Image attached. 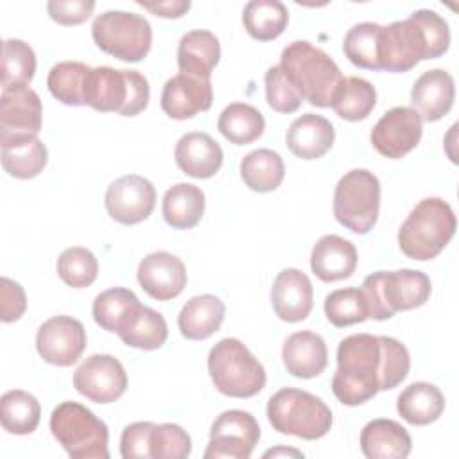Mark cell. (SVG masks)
Segmentation results:
<instances>
[{
	"label": "cell",
	"mask_w": 459,
	"mask_h": 459,
	"mask_svg": "<svg viewBox=\"0 0 459 459\" xmlns=\"http://www.w3.org/2000/svg\"><path fill=\"white\" fill-rule=\"evenodd\" d=\"M409 369V350L398 339L353 333L339 342L332 391L341 403L360 405L378 391L394 389L405 380Z\"/></svg>",
	"instance_id": "6da1fadb"
},
{
	"label": "cell",
	"mask_w": 459,
	"mask_h": 459,
	"mask_svg": "<svg viewBox=\"0 0 459 459\" xmlns=\"http://www.w3.org/2000/svg\"><path fill=\"white\" fill-rule=\"evenodd\" d=\"M450 47V29L436 11L418 9L409 18L382 25L378 39L380 70L409 72L423 59H436Z\"/></svg>",
	"instance_id": "7a4b0ae2"
},
{
	"label": "cell",
	"mask_w": 459,
	"mask_h": 459,
	"mask_svg": "<svg viewBox=\"0 0 459 459\" xmlns=\"http://www.w3.org/2000/svg\"><path fill=\"white\" fill-rule=\"evenodd\" d=\"M455 228L457 221L452 206L441 197H425L402 222L398 246L407 258L427 262L446 247Z\"/></svg>",
	"instance_id": "3957f363"
},
{
	"label": "cell",
	"mask_w": 459,
	"mask_h": 459,
	"mask_svg": "<svg viewBox=\"0 0 459 459\" xmlns=\"http://www.w3.org/2000/svg\"><path fill=\"white\" fill-rule=\"evenodd\" d=\"M280 68L298 88L303 100L328 108L342 79L335 61L308 41H292L281 50Z\"/></svg>",
	"instance_id": "277c9868"
},
{
	"label": "cell",
	"mask_w": 459,
	"mask_h": 459,
	"mask_svg": "<svg viewBox=\"0 0 459 459\" xmlns=\"http://www.w3.org/2000/svg\"><path fill=\"white\" fill-rule=\"evenodd\" d=\"M149 81L138 70L90 68L84 81V106L102 113L134 117L149 104Z\"/></svg>",
	"instance_id": "5b68a950"
},
{
	"label": "cell",
	"mask_w": 459,
	"mask_h": 459,
	"mask_svg": "<svg viewBox=\"0 0 459 459\" xmlns=\"http://www.w3.org/2000/svg\"><path fill=\"white\" fill-rule=\"evenodd\" d=\"M360 289L369 307V317L377 321L425 305L432 292L430 278L416 269L371 273Z\"/></svg>",
	"instance_id": "8992f818"
},
{
	"label": "cell",
	"mask_w": 459,
	"mask_h": 459,
	"mask_svg": "<svg viewBox=\"0 0 459 459\" xmlns=\"http://www.w3.org/2000/svg\"><path fill=\"white\" fill-rule=\"evenodd\" d=\"M208 373L215 389L231 398H251L265 385L262 362L235 337L221 339L210 350Z\"/></svg>",
	"instance_id": "52a82bcc"
},
{
	"label": "cell",
	"mask_w": 459,
	"mask_h": 459,
	"mask_svg": "<svg viewBox=\"0 0 459 459\" xmlns=\"http://www.w3.org/2000/svg\"><path fill=\"white\" fill-rule=\"evenodd\" d=\"M267 420L280 434L314 441L330 430L332 411L319 396L308 391L283 387L269 398Z\"/></svg>",
	"instance_id": "ba28073f"
},
{
	"label": "cell",
	"mask_w": 459,
	"mask_h": 459,
	"mask_svg": "<svg viewBox=\"0 0 459 459\" xmlns=\"http://www.w3.org/2000/svg\"><path fill=\"white\" fill-rule=\"evenodd\" d=\"M50 432L74 459H108V425L77 402H61L50 414Z\"/></svg>",
	"instance_id": "9c48e42d"
},
{
	"label": "cell",
	"mask_w": 459,
	"mask_h": 459,
	"mask_svg": "<svg viewBox=\"0 0 459 459\" xmlns=\"http://www.w3.org/2000/svg\"><path fill=\"white\" fill-rule=\"evenodd\" d=\"M380 210V181L368 169L346 172L335 185L333 215L357 235L373 230Z\"/></svg>",
	"instance_id": "30bf717a"
},
{
	"label": "cell",
	"mask_w": 459,
	"mask_h": 459,
	"mask_svg": "<svg viewBox=\"0 0 459 459\" xmlns=\"http://www.w3.org/2000/svg\"><path fill=\"white\" fill-rule=\"evenodd\" d=\"M91 36L100 50L129 63L142 61L152 43L151 23L142 14L127 11L99 14L91 23Z\"/></svg>",
	"instance_id": "8fae6325"
},
{
	"label": "cell",
	"mask_w": 459,
	"mask_h": 459,
	"mask_svg": "<svg viewBox=\"0 0 459 459\" xmlns=\"http://www.w3.org/2000/svg\"><path fill=\"white\" fill-rule=\"evenodd\" d=\"M260 439V427L247 411L230 409L221 412L210 429L204 459H247Z\"/></svg>",
	"instance_id": "7c38bea8"
},
{
	"label": "cell",
	"mask_w": 459,
	"mask_h": 459,
	"mask_svg": "<svg viewBox=\"0 0 459 459\" xmlns=\"http://www.w3.org/2000/svg\"><path fill=\"white\" fill-rule=\"evenodd\" d=\"M74 387L95 403H111L127 389V373L122 362L108 353L90 355L74 373Z\"/></svg>",
	"instance_id": "4fadbf2b"
},
{
	"label": "cell",
	"mask_w": 459,
	"mask_h": 459,
	"mask_svg": "<svg viewBox=\"0 0 459 459\" xmlns=\"http://www.w3.org/2000/svg\"><path fill=\"white\" fill-rule=\"evenodd\" d=\"M86 348V330L72 316H54L47 319L36 333V350L39 357L52 366L75 364Z\"/></svg>",
	"instance_id": "5bb4252c"
},
{
	"label": "cell",
	"mask_w": 459,
	"mask_h": 459,
	"mask_svg": "<svg viewBox=\"0 0 459 459\" xmlns=\"http://www.w3.org/2000/svg\"><path fill=\"white\" fill-rule=\"evenodd\" d=\"M423 120L407 106L385 111L371 129L373 147L385 158L398 160L411 152L421 140Z\"/></svg>",
	"instance_id": "9a60e30c"
},
{
	"label": "cell",
	"mask_w": 459,
	"mask_h": 459,
	"mask_svg": "<svg viewBox=\"0 0 459 459\" xmlns=\"http://www.w3.org/2000/svg\"><path fill=\"white\" fill-rule=\"evenodd\" d=\"M104 204L113 221L126 226L138 224L152 213L156 190L143 176L127 174L108 186Z\"/></svg>",
	"instance_id": "2e32d148"
},
{
	"label": "cell",
	"mask_w": 459,
	"mask_h": 459,
	"mask_svg": "<svg viewBox=\"0 0 459 459\" xmlns=\"http://www.w3.org/2000/svg\"><path fill=\"white\" fill-rule=\"evenodd\" d=\"M41 99L29 86L2 90L0 97V142L14 136H38L41 129Z\"/></svg>",
	"instance_id": "e0dca14e"
},
{
	"label": "cell",
	"mask_w": 459,
	"mask_h": 459,
	"mask_svg": "<svg viewBox=\"0 0 459 459\" xmlns=\"http://www.w3.org/2000/svg\"><path fill=\"white\" fill-rule=\"evenodd\" d=\"M213 102V88L210 79L190 74H176L161 90V109L174 120H186L201 111H208Z\"/></svg>",
	"instance_id": "ac0fdd59"
},
{
	"label": "cell",
	"mask_w": 459,
	"mask_h": 459,
	"mask_svg": "<svg viewBox=\"0 0 459 459\" xmlns=\"http://www.w3.org/2000/svg\"><path fill=\"white\" fill-rule=\"evenodd\" d=\"M136 278L140 287L158 301L178 298L186 287L185 264L169 251H154L142 258Z\"/></svg>",
	"instance_id": "d6986e66"
},
{
	"label": "cell",
	"mask_w": 459,
	"mask_h": 459,
	"mask_svg": "<svg viewBox=\"0 0 459 459\" xmlns=\"http://www.w3.org/2000/svg\"><path fill=\"white\" fill-rule=\"evenodd\" d=\"M271 301L274 314L287 323L303 321L314 301V290L308 276L294 267L278 273L271 289Z\"/></svg>",
	"instance_id": "ffe728a7"
},
{
	"label": "cell",
	"mask_w": 459,
	"mask_h": 459,
	"mask_svg": "<svg viewBox=\"0 0 459 459\" xmlns=\"http://www.w3.org/2000/svg\"><path fill=\"white\" fill-rule=\"evenodd\" d=\"M454 99V77L443 68L423 72L411 90L412 109L425 122H436L443 118L452 109Z\"/></svg>",
	"instance_id": "44dd1931"
},
{
	"label": "cell",
	"mask_w": 459,
	"mask_h": 459,
	"mask_svg": "<svg viewBox=\"0 0 459 459\" xmlns=\"http://www.w3.org/2000/svg\"><path fill=\"white\" fill-rule=\"evenodd\" d=\"M176 165L190 178L208 179L215 176L222 165V149L208 134L192 131L183 134L174 149Z\"/></svg>",
	"instance_id": "7402d4cb"
},
{
	"label": "cell",
	"mask_w": 459,
	"mask_h": 459,
	"mask_svg": "<svg viewBox=\"0 0 459 459\" xmlns=\"http://www.w3.org/2000/svg\"><path fill=\"white\" fill-rule=\"evenodd\" d=\"M285 369L298 378H314L321 375L328 364V350L325 339L310 330L290 333L281 348Z\"/></svg>",
	"instance_id": "603a6c76"
},
{
	"label": "cell",
	"mask_w": 459,
	"mask_h": 459,
	"mask_svg": "<svg viewBox=\"0 0 459 459\" xmlns=\"http://www.w3.org/2000/svg\"><path fill=\"white\" fill-rule=\"evenodd\" d=\"M312 273L326 283L346 280L355 273L357 249L339 235H323L310 253Z\"/></svg>",
	"instance_id": "cb8c5ba5"
},
{
	"label": "cell",
	"mask_w": 459,
	"mask_h": 459,
	"mask_svg": "<svg viewBox=\"0 0 459 459\" xmlns=\"http://www.w3.org/2000/svg\"><path fill=\"white\" fill-rule=\"evenodd\" d=\"M335 140L332 122L316 113L298 117L287 129L285 142L289 151L301 160H317L325 156Z\"/></svg>",
	"instance_id": "d4e9b609"
},
{
	"label": "cell",
	"mask_w": 459,
	"mask_h": 459,
	"mask_svg": "<svg viewBox=\"0 0 459 459\" xmlns=\"http://www.w3.org/2000/svg\"><path fill=\"white\" fill-rule=\"evenodd\" d=\"M411 448L407 429L394 420L377 418L360 430V450L368 459H405Z\"/></svg>",
	"instance_id": "484cf974"
},
{
	"label": "cell",
	"mask_w": 459,
	"mask_h": 459,
	"mask_svg": "<svg viewBox=\"0 0 459 459\" xmlns=\"http://www.w3.org/2000/svg\"><path fill=\"white\" fill-rule=\"evenodd\" d=\"M224 314L226 307L217 296H194L183 305L178 316V326L185 339L204 341L221 328Z\"/></svg>",
	"instance_id": "4316f807"
},
{
	"label": "cell",
	"mask_w": 459,
	"mask_h": 459,
	"mask_svg": "<svg viewBox=\"0 0 459 459\" xmlns=\"http://www.w3.org/2000/svg\"><path fill=\"white\" fill-rule=\"evenodd\" d=\"M221 59V45L210 30H190L178 45V68L183 74L210 79L212 70Z\"/></svg>",
	"instance_id": "83f0119b"
},
{
	"label": "cell",
	"mask_w": 459,
	"mask_h": 459,
	"mask_svg": "<svg viewBox=\"0 0 459 459\" xmlns=\"http://www.w3.org/2000/svg\"><path fill=\"white\" fill-rule=\"evenodd\" d=\"M2 167L16 179L36 178L48 161L45 143L38 136H14L0 142Z\"/></svg>",
	"instance_id": "f1b7e54d"
},
{
	"label": "cell",
	"mask_w": 459,
	"mask_h": 459,
	"mask_svg": "<svg viewBox=\"0 0 459 459\" xmlns=\"http://www.w3.org/2000/svg\"><path fill=\"white\" fill-rule=\"evenodd\" d=\"M398 414L411 425H429L445 411V396L434 384L414 382L396 400Z\"/></svg>",
	"instance_id": "f546056e"
},
{
	"label": "cell",
	"mask_w": 459,
	"mask_h": 459,
	"mask_svg": "<svg viewBox=\"0 0 459 459\" xmlns=\"http://www.w3.org/2000/svg\"><path fill=\"white\" fill-rule=\"evenodd\" d=\"M161 212L165 222L174 230H190L204 213V194L192 183H178L165 192Z\"/></svg>",
	"instance_id": "4dcf8cb0"
},
{
	"label": "cell",
	"mask_w": 459,
	"mask_h": 459,
	"mask_svg": "<svg viewBox=\"0 0 459 459\" xmlns=\"http://www.w3.org/2000/svg\"><path fill=\"white\" fill-rule=\"evenodd\" d=\"M240 176L247 188L265 194L276 190L281 185L285 176V165L276 151L256 149L242 158Z\"/></svg>",
	"instance_id": "1f68e13d"
},
{
	"label": "cell",
	"mask_w": 459,
	"mask_h": 459,
	"mask_svg": "<svg viewBox=\"0 0 459 459\" xmlns=\"http://www.w3.org/2000/svg\"><path fill=\"white\" fill-rule=\"evenodd\" d=\"M142 303L136 294L126 287H111L100 292L91 307L95 323L106 332L118 333L138 310Z\"/></svg>",
	"instance_id": "d6a6232c"
},
{
	"label": "cell",
	"mask_w": 459,
	"mask_h": 459,
	"mask_svg": "<svg viewBox=\"0 0 459 459\" xmlns=\"http://www.w3.org/2000/svg\"><path fill=\"white\" fill-rule=\"evenodd\" d=\"M377 104V91L375 86L362 79V77H342L333 97H332V109L344 120L357 122L364 120Z\"/></svg>",
	"instance_id": "836d02e7"
},
{
	"label": "cell",
	"mask_w": 459,
	"mask_h": 459,
	"mask_svg": "<svg viewBox=\"0 0 459 459\" xmlns=\"http://www.w3.org/2000/svg\"><path fill=\"white\" fill-rule=\"evenodd\" d=\"M217 129L231 143L247 145L262 136L265 120L255 106L246 102H231L221 111Z\"/></svg>",
	"instance_id": "e575fe53"
},
{
	"label": "cell",
	"mask_w": 459,
	"mask_h": 459,
	"mask_svg": "<svg viewBox=\"0 0 459 459\" xmlns=\"http://www.w3.org/2000/svg\"><path fill=\"white\" fill-rule=\"evenodd\" d=\"M124 344L138 350H158L169 337L165 317L151 307L140 305L129 323L117 333Z\"/></svg>",
	"instance_id": "d590c367"
},
{
	"label": "cell",
	"mask_w": 459,
	"mask_h": 459,
	"mask_svg": "<svg viewBox=\"0 0 459 459\" xmlns=\"http://www.w3.org/2000/svg\"><path fill=\"white\" fill-rule=\"evenodd\" d=\"M242 22L258 41L276 39L289 23V11L280 0H251L244 5Z\"/></svg>",
	"instance_id": "8d00e7d4"
},
{
	"label": "cell",
	"mask_w": 459,
	"mask_h": 459,
	"mask_svg": "<svg viewBox=\"0 0 459 459\" xmlns=\"http://www.w3.org/2000/svg\"><path fill=\"white\" fill-rule=\"evenodd\" d=\"M41 418L39 402L27 391L13 389L0 398V421L2 429L9 434L25 436L32 434Z\"/></svg>",
	"instance_id": "74e56055"
},
{
	"label": "cell",
	"mask_w": 459,
	"mask_h": 459,
	"mask_svg": "<svg viewBox=\"0 0 459 459\" xmlns=\"http://www.w3.org/2000/svg\"><path fill=\"white\" fill-rule=\"evenodd\" d=\"M90 68L81 61H61L54 65L47 77L52 97L66 106H84V81Z\"/></svg>",
	"instance_id": "f35d334b"
},
{
	"label": "cell",
	"mask_w": 459,
	"mask_h": 459,
	"mask_svg": "<svg viewBox=\"0 0 459 459\" xmlns=\"http://www.w3.org/2000/svg\"><path fill=\"white\" fill-rule=\"evenodd\" d=\"M2 90L27 86L36 72V54L23 39H5L2 47Z\"/></svg>",
	"instance_id": "ab89813d"
},
{
	"label": "cell",
	"mask_w": 459,
	"mask_h": 459,
	"mask_svg": "<svg viewBox=\"0 0 459 459\" xmlns=\"http://www.w3.org/2000/svg\"><path fill=\"white\" fill-rule=\"evenodd\" d=\"M382 25L362 22L353 25L342 41L344 56L359 68L380 70L378 63V39Z\"/></svg>",
	"instance_id": "60d3db41"
},
{
	"label": "cell",
	"mask_w": 459,
	"mask_h": 459,
	"mask_svg": "<svg viewBox=\"0 0 459 459\" xmlns=\"http://www.w3.org/2000/svg\"><path fill=\"white\" fill-rule=\"evenodd\" d=\"M325 316L337 328L369 319V307L362 289L346 287L332 290L325 298Z\"/></svg>",
	"instance_id": "b9f144b4"
},
{
	"label": "cell",
	"mask_w": 459,
	"mask_h": 459,
	"mask_svg": "<svg viewBox=\"0 0 459 459\" xmlns=\"http://www.w3.org/2000/svg\"><path fill=\"white\" fill-rule=\"evenodd\" d=\"M57 274L66 285L74 289H82L97 280L99 262L90 249L82 246H74L59 255Z\"/></svg>",
	"instance_id": "7bdbcfd3"
},
{
	"label": "cell",
	"mask_w": 459,
	"mask_h": 459,
	"mask_svg": "<svg viewBox=\"0 0 459 459\" xmlns=\"http://www.w3.org/2000/svg\"><path fill=\"white\" fill-rule=\"evenodd\" d=\"M192 452V441L186 430L176 423H160L149 436L151 459H185Z\"/></svg>",
	"instance_id": "ee69618b"
},
{
	"label": "cell",
	"mask_w": 459,
	"mask_h": 459,
	"mask_svg": "<svg viewBox=\"0 0 459 459\" xmlns=\"http://www.w3.org/2000/svg\"><path fill=\"white\" fill-rule=\"evenodd\" d=\"M267 104L278 113H294L299 109L303 97L298 88L290 82L280 65L271 66L264 77Z\"/></svg>",
	"instance_id": "f6af8a7d"
},
{
	"label": "cell",
	"mask_w": 459,
	"mask_h": 459,
	"mask_svg": "<svg viewBox=\"0 0 459 459\" xmlns=\"http://www.w3.org/2000/svg\"><path fill=\"white\" fill-rule=\"evenodd\" d=\"M95 9L93 0H50L48 16L59 25H79L90 18Z\"/></svg>",
	"instance_id": "bcb514c9"
},
{
	"label": "cell",
	"mask_w": 459,
	"mask_h": 459,
	"mask_svg": "<svg viewBox=\"0 0 459 459\" xmlns=\"http://www.w3.org/2000/svg\"><path fill=\"white\" fill-rule=\"evenodd\" d=\"M152 427V421H134L122 430L120 454L124 459L149 457V436Z\"/></svg>",
	"instance_id": "7dc6e473"
},
{
	"label": "cell",
	"mask_w": 459,
	"mask_h": 459,
	"mask_svg": "<svg viewBox=\"0 0 459 459\" xmlns=\"http://www.w3.org/2000/svg\"><path fill=\"white\" fill-rule=\"evenodd\" d=\"M0 299H2L0 319L4 323L18 321L23 316L27 308V298H25L23 287L18 281L4 276L0 280Z\"/></svg>",
	"instance_id": "c3c4849f"
},
{
	"label": "cell",
	"mask_w": 459,
	"mask_h": 459,
	"mask_svg": "<svg viewBox=\"0 0 459 459\" xmlns=\"http://www.w3.org/2000/svg\"><path fill=\"white\" fill-rule=\"evenodd\" d=\"M138 5H142L143 9L161 18H179L190 9L192 4L188 0H169V2H154V4L138 2Z\"/></svg>",
	"instance_id": "681fc988"
},
{
	"label": "cell",
	"mask_w": 459,
	"mask_h": 459,
	"mask_svg": "<svg viewBox=\"0 0 459 459\" xmlns=\"http://www.w3.org/2000/svg\"><path fill=\"white\" fill-rule=\"evenodd\" d=\"M269 455H296V457H303V454L301 452H298V450H292V448H274V450H267L265 454H264V457H269Z\"/></svg>",
	"instance_id": "f907efd6"
}]
</instances>
